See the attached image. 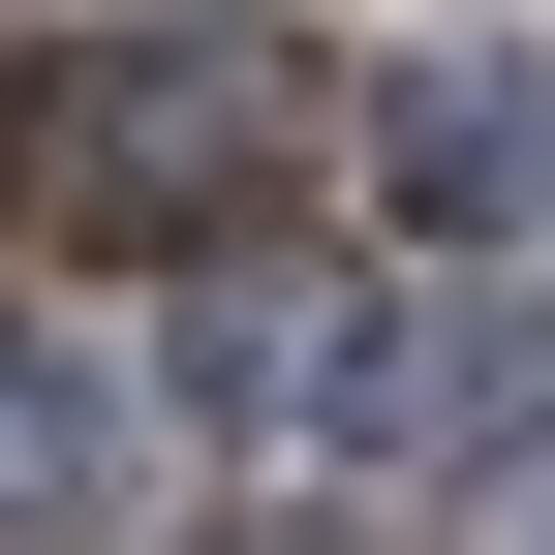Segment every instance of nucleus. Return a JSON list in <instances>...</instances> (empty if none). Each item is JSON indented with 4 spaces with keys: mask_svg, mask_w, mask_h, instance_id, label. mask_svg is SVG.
Masks as SVG:
<instances>
[{
    "mask_svg": "<svg viewBox=\"0 0 555 555\" xmlns=\"http://www.w3.org/2000/svg\"><path fill=\"white\" fill-rule=\"evenodd\" d=\"M247 155V62H155V93H62V62H0V217H185V185Z\"/></svg>",
    "mask_w": 555,
    "mask_h": 555,
    "instance_id": "f257e3e1",
    "label": "nucleus"
}]
</instances>
